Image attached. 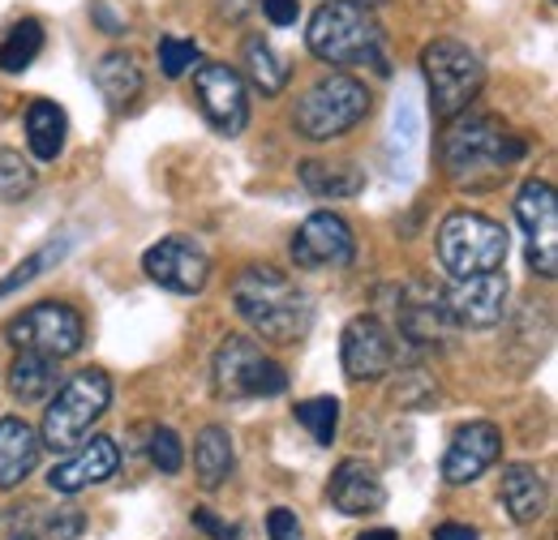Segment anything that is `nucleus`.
<instances>
[{"mask_svg":"<svg viewBox=\"0 0 558 540\" xmlns=\"http://www.w3.org/2000/svg\"><path fill=\"white\" fill-rule=\"evenodd\" d=\"M232 305L267 343H301L310 335V296L276 267H245L232 283Z\"/></svg>","mask_w":558,"mask_h":540,"instance_id":"2","label":"nucleus"},{"mask_svg":"<svg viewBox=\"0 0 558 540\" xmlns=\"http://www.w3.org/2000/svg\"><path fill=\"white\" fill-rule=\"evenodd\" d=\"M425 155V112H421L417 86H400V99L391 108V134H387V168L396 181H413Z\"/></svg>","mask_w":558,"mask_h":540,"instance_id":"17","label":"nucleus"},{"mask_svg":"<svg viewBox=\"0 0 558 540\" xmlns=\"http://www.w3.org/2000/svg\"><path fill=\"white\" fill-rule=\"evenodd\" d=\"M498 493H502V506L507 515L524 528V524H537L546 515V476L537 472L533 464H507L502 480H498Z\"/></svg>","mask_w":558,"mask_h":540,"instance_id":"21","label":"nucleus"},{"mask_svg":"<svg viewBox=\"0 0 558 540\" xmlns=\"http://www.w3.org/2000/svg\"><path fill=\"white\" fill-rule=\"evenodd\" d=\"M267 540H301V519H296V511L276 506V511L267 515Z\"/></svg>","mask_w":558,"mask_h":540,"instance_id":"34","label":"nucleus"},{"mask_svg":"<svg viewBox=\"0 0 558 540\" xmlns=\"http://www.w3.org/2000/svg\"><path fill=\"white\" fill-rule=\"evenodd\" d=\"M190 519H194V528H198V532H207L210 540H236V528H232V524H223V519H215V511H207V506H198Z\"/></svg>","mask_w":558,"mask_h":540,"instance_id":"35","label":"nucleus"},{"mask_svg":"<svg viewBox=\"0 0 558 540\" xmlns=\"http://www.w3.org/2000/svg\"><path fill=\"white\" fill-rule=\"evenodd\" d=\"M210 373L223 400H276L288 391V369L245 335H228L219 343Z\"/></svg>","mask_w":558,"mask_h":540,"instance_id":"8","label":"nucleus"},{"mask_svg":"<svg viewBox=\"0 0 558 540\" xmlns=\"http://www.w3.org/2000/svg\"><path fill=\"white\" fill-rule=\"evenodd\" d=\"M327 502L349 515V519H365V515H378L387 506V489H383V476L374 472L365 459H344L331 480H327Z\"/></svg>","mask_w":558,"mask_h":540,"instance_id":"19","label":"nucleus"},{"mask_svg":"<svg viewBox=\"0 0 558 540\" xmlns=\"http://www.w3.org/2000/svg\"><path fill=\"white\" fill-rule=\"evenodd\" d=\"M194 65H198V44L177 39V35L159 39V69H163V77H181L185 69Z\"/></svg>","mask_w":558,"mask_h":540,"instance_id":"33","label":"nucleus"},{"mask_svg":"<svg viewBox=\"0 0 558 540\" xmlns=\"http://www.w3.org/2000/svg\"><path fill=\"white\" fill-rule=\"evenodd\" d=\"M236 468V451H232V433L223 425H207L194 438V476L203 489H223L228 476Z\"/></svg>","mask_w":558,"mask_h":540,"instance_id":"22","label":"nucleus"},{"mask_svg":"<svg viewBox=\"0 0 558 540\" xmlns=\"http://www.w3.org/2000/svg\"><path fill=\"white\" fill-rule=\"evenodd\" d=\"M65 134H70V121L52 99H35L26 108V142L35 159H57L65 150Z\"/></svg>","mask_w":558,"mask_h":540,"instance_id":"24","label":"nucleus"},{"mask_svg":"<svg viewBox=\"0 0 558 540\" xmlns=\"http://www.w3.org/2000/svg\"><path fill=\"white\" fill-rule=\"evenodd\" d=\"M39 455H44V438L22 416H4L0 420V489H17L39 468Z\"/></svg>","mask_w":558,"mask_h":540,"instance_id":"20","label":"nucleus"},{"mask_svg":"<svg viewBox=\"0 0 558 540\" xmlns=\"http://www.w3.org/2000/svg\"><path fill=\"white\" fill-rule=\"evenodd\" d=\"M194 95L210 125L223 137H236L250 125V95L241 73L228 65H203L194 73Z\"/></svg>","mask_w":558,"mask_h":540,"instance_id":"15","label":"nucleus"},{"mask_svg":"<svg viewBox=\"0 0 558 540\" xmlns=\"http://www.w3.org/2000/svg\"><path fill=\"white\" fill-rule=\"evenodd\" d=\"M340 360H344L349 382H383L400 360L396 331L374 314L352 318L344 327V339H340Z\"/></svg>","mask_w":558,"mask_h":540,"instance_id":"12","label":"nucleus"},{"mask_svg":"<svg viewBox=\"0 0 558 540\" xmlns=\"http://www.w3.org/2000/svg\"><path fill=\"white\" fill-rule=\"evenodd\" d=\"M263 13L271 26H292L301 13V0H263Z\"/></svg>","mask_w":558,"mask_h":540,"instance_id":"37","label":"nucleus"},{"mask_svg":"<svg viewBox=\"0 0 558 540\" xmlns=\"http://www.w3.org/2000/svg\"><path fill=\"white\" fill-rule=\"evenodd\" d=\"M502 455V429L489 420H469L456 429L447 455H442V480L447 484H469L482 472H489Z\"/></svg>","mask_w":558,"mask_h":540,"instance_id":"16","label":"nucleus"},{"mask_svg":"<svg viewBox=\"0 0 558 540\" xmlns=\"http://www.w3.org/2000/svg\"><path fill=\"white\" fill-rule=\"evenodd\" d=\"M369 116V90L365 82H356L349 73H327L318 77L292 112V130L305 142H331V137L349 134Z\"/></svg>","mask_w":558,"mask_h":540,"instance_id":"5","label":"nucleus"},{"mask_svg":"<svg viewBox=\"0 0 558 540\" xmlns=\"http://www.w3.org/2000/svg\"><path fill=\"white\" fill-rule=\"evenodd\" d=\"M13 540H35V537H13Z\"/></svg>","mask_w":558,"mask_h":540,"instance_id":"41","label":"nucleus"},{"mask_svg":"<svg viewBox=\"0 0 558 540\" xmlns=\"http://www.w3.org/2000/svg\"><path fill=\"white\" fill-rule=\"evenodd\" d=\"M352 4H365V9H369V4H378V0H352Z\"/></svg>","mask_w":558,"mask_h":540,"instance_id":"40","label":"nucleus"},{"mask_svg":"<svg viewBox=\"0 0 558 540\" xmlns=\"http://www.w3.org/2000/svg\"><path fill=\"white\" fill-rule=\"evenodd\" d=\"M95 86L112 108H130L142 95V69L130 52H108L95 69Z\"/></svg>","mask_w":558,"mask_h":540,"instance_id":"25","label":"nucleus"},{"mask_svg":"<svg viewBox=\"0 0 558 540\" xmlns=\"http://www.w3.org/2000/svg\"><path fill=\"white\" fill-rule=\"evenodd\" d=\"M4 339H9L17 352H44V356H52V360H65V356H77V352H82L86 327H82L77 309L61 305V300H44V305H31L26 314H17V318L4 327Z\"/></svg>","mask_w":558,"mask_h":540,"instance_id":"9","label":"nucleus"},{"mask_svg":"<svg viewBox=\"0 0 558 540\" xmlns=\"http://www.w3.org/2000/svg\"><path fill=\"white\" fill-rule=\"evenodd\" d=\"M142 270L150 283H159L163 292H177V296H198L210 283L207 249L190 236H168V241L150 245L142 254Z\"/></svg>","mask_w":558,"mask_h":540,"instance_id":"13","label":"nucleus"},{"mask_svg":"<svg viewBox=\"0 0 558 540\" xmlns=\"http://www.w3.org/2000/svg\"><path fill=\"white\" fill-rule=\"evenodd\" d=\"M117 468H121L117 442L112 438H90V442L77 446V455H70L65 464H57L48 472V489L61 493V498H73V493H82L90 484H104Z\"/></svg>","mask_w":558,"mask_h":540,"instance_id":"18","label":"nucleus"},{"mask_svg":"<svg viewBox=\"0 0 558 540\" xmlns=\"http://www.w3.org/2000/svg\"><path fill=\"white\" fill-rule=\"evenodd\" d=\"M57 365H61V360H52V356H44V352H17V360L9 365V391H13V400H22V404L48 400V395L61 386Z\"/></svg>","mask_w":558,"mask_h":540,"instance_id":"23","label":"nucleus"},{"mask_svg":"<svg viewBox=\"0 0 558 540\" xmlns=\"http://www.w3.org/2000/svg\"><path fill=\"white\" fill-rule=\"evenodd\" d=\"M44 532H48V540H73L82 532V515L77 511H61V515H52L44 524Z\"/></svg>","mask_w":558,"mask_h":540,"instance_id":"36","label":"nucleus"},{"mask_svg":"<svg viewBox=\"0 0 558 540\" xmlns=\"http://www.w3.org/2000/svg\"><path fill=\"white\" fill-rule=\"evenodd\" d=\"M438 262L451 279H469V274H486V270H502L511 236L502 223H494L477 210H451L438 223Z\"/></svg>","mask_w":558,"mask_h":540,"instance_id":"4","label":"nucleus"},{"mask_svg":"<svg viewBox=\"0 0 558 540\" xmlns=\"http://www.w3.org/2000/svg\"><path fill=\"white\" fill-rule=\"evenodd\" d=\"M356 540H400V532H391V528H374V532H365V537Z\"/></svg>","mask_w":558,"mask_h":540,"instance_id":"39","label":"nucleus"},{"mask_svg":"<svg viewBox=\"0 0 558 540\" xmlns=\"http://www.w3.org/2000/svg\"><path fill=\"white\" fill-rule=\"evenodd\" d=\"M356 258V236L336 210H314L292 236V262L301 270H340Z\"/></svg>","mask_w":558,"mask_h":540,"instance_id":"14","label":"nucleus"},{"mask_svg":"<svg viewBox=\"0 0 558 540\" xmlns=\"http://www.w3.org/2000/svg\"><path fill=\"white\" fill-rule=\"evenodd\" d=\"M507 296H511V283H507L502 270L451 279V287L438 292V300H442L451 327H473V331H486V327H498V322H502Z\"/></svg>","mask_w":558,"mask_h":540,"instance_id":"11","label":"nucleus"},{"mask_svg":"<svg viewBox=\"0 0 558 540\" xmlns=\"http://www.w3.org/2000/svg\"><path fill=\"white\" fill-rule=\"evenodd\" d=\"M301 185L314 198H356L365 189V172H356L349 163H301Z\"/></svg>","mask_w":558,"mask_h":540,"instance_id":"26","label":"nucleus"},{"mask_svg":"<svg viewBox=\"0 0 558 540\" xmlns=\"http://www.w3.org/2000/svg\"><path fill=\"white\" fill-rule=\"evenodd\" d=\"M150 464L163 476H177L185 468V446H181V438L172 429H155L150 433Z\"/></svg>","mask_w":558,"mask_h":540,"instance_id":"32","label":"nucleus"},{"mask_svg":"<svg viewBox=\"0 0 558 540\" xmlns=\"http://www.w3.org/2000/svg\"><path fill=\"white\" fill-rule=\"evenodd\" d=\"M515 219L529 236V267L537 279L558 274V198L550 181H524L515 198Z\"/></svg>","mask_w":558,"mask_h":540,"instance_id":"10","label":"nucleus"},{"mask_svg":"<svg viewBox=\"0 0 558 540\" xmlns=\"http://www.w3.org/2000/svg\"><path fill=\"white\" fill-rule=\"evenodd\" d=\"M292 412H296V425H301L318 446H331V442H336V429H340V400L318 395V400L296 404Z\"/></svg>","mask_w":558,"mask_h":540,"instance_id":"29","label":"nucleus"},{"mask_svg":"<svg viewBox=\"0 0 558 540\" xmlns=\"http://www.w3.org/2000/svg\"><path fill=\"white\" fill-rule=\"evenodd\" d=\"M245 73H250V82H254L267 99L288 86V65L279 61L276 48H271L263 35H250V39H245Z\"/></svg>","mask_w":558,"mask_h":540,"instance_id":"27","label":"nucleus"},{"mask_svg":"<svg viewBox=\"0 0 558 540\" xmlns=\"http://www.w3.org/2000/svg\"><path fill=\"white\" fill-rule=\"evenodd\" d=\"M310 52L323 65L349 69V65H374L378 73H391L383 57V26L374 22V13L365 4L352 0H327L314 17H310V35H305Z\"/></svg>","mask_w":558,"mask_h":540,"instance_id":"3","label":"nucleus"},{"mask_svg":"<svg viewBox=\"0 0 558 540\" xmlns=\"http://www.w3.org/2000/svg\"><path fill=\"white\" fill-rule=\"evenodd\" d=\"M524 142L507 134L494 116L486 112H460L451 116L447 134H442V172L460 185V189H494L507 181V172L524 159Z\"/></svg>","mask_w":558,"mask_h":540,"instance_id":"1","label":"nucleus"},{"mask_svg":"<svg viewBox=\"0 0 558 540\" xmlns=\"http://www.w3.org/2000/svg\"><path fill=\"white\" fill-rule=\"evenodd\" d=\"M421 69H425V82H429L434 116H442V121L469 112L473 99H477L482 86H486L482 57H477L469 44H460V39H434V44H425Z\"/></svg>","mask_w":558,"mask_h":540,"instance_id":"6","label":"nucleus"},{"mask_svg":"<svg viewBox=\"0 0 558 540\" xmlns=\"http://www.w3.org/2000/svg\"><path fill=\"white\" fill-rule=\"evenodd\" d=\"M65 249H70L65 241H48V245H44L39 254H31V258H26L22 267H13V270H9V274L0 279V300H4V296H13L17 287H26V283H35V279H39V274H44V270H48V267H57V262L65 258Z\"/></svg>","mask_w":558,"mask_h":540,"instance_id":"30","label":"nucleus"},{"mask_svg":"<svg viewBox=\"0 0 558 540\" xmlns=\"http://www.w3.org/2000/svg\"><path fill=\"white\" fill-rule=\"evenodd\" d=\"M434 540H482V537H477V528H469V524H438V528H434Z\"/></svg>","mask_w":558,"mask_h":540,"instance_id":"38","label":"nucleus"},{"mask_svg":"<svg viewBox=\"0 0 558 540\" xmlns=\"http://www.w3.org/2000/svg\"><path fill=\"white\" fill-rule=\"evenodd\" d=\"M39 48H44V26H39L35 17L9 26V35L0 39V69H4V73L31 69V61L39 57Z\"/></svg>","mask_w":558,"mask_h":540,"instance_id":"28","label":"nucleus"},{"mask_svg":"<svg viewBox=\"0 0 558 540\" xmlns=\"http://www.w3.org/2000/svg\"><path fill=\"white\" fill-rule=\"evenodd\" d=\"M35 168L17 150H0V202H22L35 189Z\"/></svg>","mask_w":558,"mask_h":540,"instance_id":"31","label":"nucleus"},{"mask_svg":"<svg viewBox=\"0 0 558 540\" xmlns=\"http://www.w3.org/2000/svg\"><path fill=\"white\" fill-rule=\"evenodd\" d=\"M108 404H112V378L104 369L73 373L70 382L57 386V400L44 412V429H39L44 446H52V451L77 446L90 433V425L108 412Z\"/></svg>","mask_w":558,"mask_h":540,"instance_id":"7","label":"nucleus"}]
</instances>
